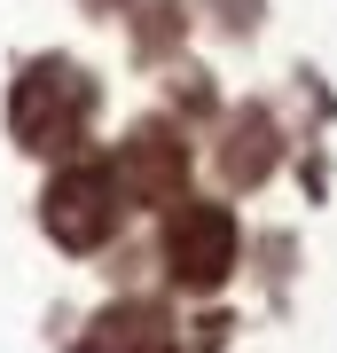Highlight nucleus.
Segmentation results:
<instances>
[{
    "instance_id": "1",
    "label": "nucleus",
    "mask_w": 337,
    "mask_h": 353,
    "mask_svg": "<svg viewBox=\"0 0 337 353\" xmlns=\"http://www.w3.org/2000/svg\"><path fill=\"white\" fill-rule=\"evenodd\" d=\"M125 220V189L110 165H63L39 196V228L63 243V252H102Z\"/></svg>"
},
{
    "instance_id": "2",
    "label": "nucleus",
    "mask_w": 337,
    "mask_h": 353,
    "mask_svg": "<svg viewBox=\"0 0 337 353\" xmlns=\"http://www.w3.org/2000/svg\"><path fill=\"white\" fill-rule=\"evenodd\" d=\"M87 110H94V87H87L71 63H32L24 79H16V102H8L16 141L39 150V157L71 150V141L87 134Z\"/></svg>"
},
{
    "instance_id": "3",
    "label": "nucleus",
    "mask_w": 337,
    "mask_h": 353,
    "mask_svg": "<svg viewBox=\"0 0 337 353\" xmlns=\"http://www.w3.org/2000/svg\"><path fill=\"white\" fill-rule=\"evenodd\" d=\"M236 212L227 204H181L173 228H165V259H173L181 290H220L227 267H236Z\"/></svg>"
},
{
    "instance_id": "4",
    "label": "nucleus",
    "mask_w": 337,
    "mask_h": 353,
    "mask_svg": "<svg viewBox=\"0 0 337 353\" xmlns=\"http://www.w3.org/2000/svg\"><path fill=\"white\" fill-rule=\"evenodd\" d=\"M110 173H118L125 204H157V189L165 196L181 189V141L165 134V126H141L134 141H125V165H110Z\"/></svg>"
},
{
    "instance_id": "5",
    "label": "nucleus",
    "mask_w": 337,
    "mask_h": 353,
    "mask_svg": "<svg viewBox=\"0 0 337 353\" xmlns=\"http://www.w3.org/2000/svg\"><path fill=\"white\" fill-rule=\"evenodd\" d=\"M165 330H173V322H165L157 306H110V314H94L87 353H173Z\"/></svg>"
}]
</instances>
